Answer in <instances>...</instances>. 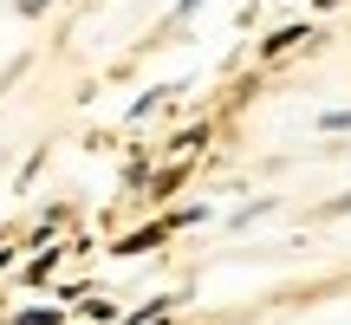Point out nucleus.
<instances>
[{
  "label": "nucleus",
  "instance_id": "obj_7",
  "mask_svg": "<svg viewBox=\"0 0 351 325\" xmlns=\"http://www.w3.org/2000/svg\"><path fill=\"white\" fill-rule=\"evenodd\" d=\"M326 215H351V189H345L339 202H326Z\"/></svg>",
  "mask_w": 351,
  "mask_h": 325
},
{
  "label": "nucleus",
  "instance_id": "obj_1",
  "mask_svg": "<svg viewBox=\"0 0 351 325\" xmlns=\"http://www.w3.org/2000/svg\"><path fill=\"white\" fill-rule=\"evenodd\" d=\"M163 234H169V228H137V234L117 241V254H156V248H163Z\"/></svg>",
  "mask_w": 351,
  "mask_h": 325
},
{
  "label": "nucleus",
  "instance_id": "obj_3",
  "mask_svg": "<svg viewBox=\"0 0 351 325\" xmlns=\"http://www.w3.org/2000/svg\"><path fill=\"white\" fill-rule=\"evenodd\" d=\"M300 39H313V33H306V26H280V33L267 39V59H280V52H293Z\"/></svg>",
  "mask_w": 351,
  "mask_h": 325
},
{
  "label": "nucleus",
  "instance_id": "obj_4",
  "mask_svg": "<svg viewBox=\"0 0 351 325\" xmlns=\"http://www.w3.org/2000/svg\"><path fill=\"white\" fill-rule=\"evenodd\" d=\"M65 313L59 306H20V313H13V325H59Z\"/></svg>",
  "mask_w": 351,
  "mask_h": 325
},
{
  "label": "nucleus",
  "instance_id": "obj_6",
  "mask_svg": "<svg viewBox=\"0 0 351 325\" xmlns=\"http://www.w3.org/2000/svg\"><path fill=\"white\" fill-rule=\"evenodd\" d=\"M78 313H85V319H98V325H111V319H117V306H104V300H85Z\"/></svg>",
  "mask_w": 351,
  "mask_h": 325
},
{
  "label": "nucleus",
  "instance_id": "obj_8",
  "mask_svg": "<svg viewBox=\"0 0 351 325\" xmlns=\"http://www.w3.org/2000/svg\"><path fill=\"white\" fill-rule=\"evenodd\" d=\"M52 7V0H20V13H46Z\"/></svg>",
  "mask_w": 351,
  "mask_h": 325
},
{
  "label": "nucleus",
  "instance_id": "obj_2",
  "mask_svg": "<svg viewBox=\"0 0 351 325\" xmlns=\"http://www.w3.org/2000/svg\"><path fill=\"white\" fill-rule=\"evenodd\" d=\"M52 267H59V248L46 241V254H33V261H26V287H46V280H52Z\"/></svg>",
  "mask_w": 351,
  "mask_h": 325
},
{
  "label": "nucleus",
  "instance_id": "obj_5",
  "mask_svg": "<svg viewBox=\"0 0 351 325\" xmlns=\"http://www.w3.org/2000/svg\"><path fill=\"white\" fill-rule=\"evenodd\" d=\"M182 176H189V169H182V162H169V169H163V176H156V195H169V189H182Z\"/></svg>",
  "mask_w": 351,
  "mask_h": 325
}]
</instances>
